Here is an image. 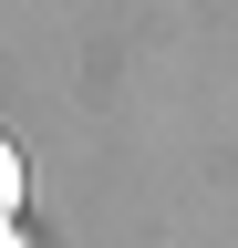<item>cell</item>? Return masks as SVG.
I'll return each mask as SVG.
<instances>
[{
	"label": "cell",
	"mask_w": 238,
	"mask_h": 248,
	"mask_svg": "<svg viewBox=\"0 0 238 248\" xmlns=\"http://www.w3.org/2000/svg\"><path fill=\"white\" fill-rule=\"evenodd\" d=\"M11 207H21V155L0 145V228H11Z\"/></svg>",
	"instance_id": "6da1fadb"
}]
</instances>
